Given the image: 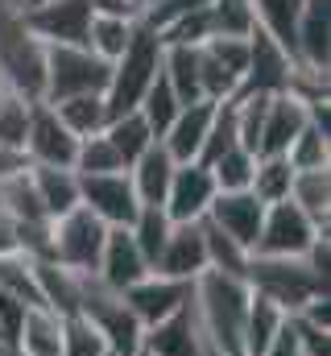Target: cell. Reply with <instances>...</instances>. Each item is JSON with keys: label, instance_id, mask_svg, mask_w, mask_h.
<instances>
[{"label": "cell", "instance_id": "obj_1", "mask_svg": "<svg viewBox=\"0 0 331 356\" xmlns=\"http://www.w3.org/2000/svg\"><path fill=\"white\" fill-rule=\"evenodd\" d=\"M248 302H252V290H248L245 277L203 269L191 282V311H195V319H199L216 356H245Z\"/></svg>", "mask_w": 331, "mask_h": 356}, {"label": "cell", "instance_id": "obj_2", "mask_svg": "<svg viewBox=\"0 0 331 356\" xmlns=\"http://www.w3.org/2000/svg\"><path fill=\"white\" fill-rule=\"evenodd\" d=\"M245 282L257 298L273 302L286 319L298 315L307 302L328 298V277H319L302 257H248Z\"/></svg>", "mask_w": 331, "mask_h": 356}, {"label": "cell", "instance_id": "obj_3", "mask_svg": "<svg viewBox=\"0 0 331 356\" xmlns=\"http://www.w3.org/2000/svg\"><path fill=\"white\" fill-rule=\"evenodd\" d=\"M0 83L29 104L46 95V46L29 33L21 13H0Z\"/></svg>", "mask_w": 331, "mask_h": 356}, {"label": "cell", "instance_id": "obj_4", "mask_svg": "<svg viewBox=\"0 0 331 356\" xmlns=\"http://www.w3.org/2000/svg\"><path fill=\"white\" fill-rule=\"evenodd\" d=\"M162 50L166 46H162V38H158L154 29H145V25L133 29L124 54L112 63L108 91H104L112 116H116V112H133V108L141 104V95L154 88V79L162 75Z\"/></svg>", "mask_w": 331, "mask_h": 356}, {"label": "cell", "instance_id": "obj_5", "mask_svg": "<svg viewBox=\"0 0 331 356\" xmlns=\"http://www.w3.org/2000/svg\"><path fill=\"white\" fill-rule=\"evenodd\" d=\"M112 63L91 54L87 46H46V104L71 95H104Z\"/></svg>", "mask_w": 331, "mask_h": 356}, {"label": "cell", "instance_id": "obj_6", "mask_svg": "<svg viewBox=\"0 0 331 356\" xmlns=\"http://www.w3.org/2000/svg\"><path fill=\"white\" fill-rule=\"evenodd\" d=\"M79 315H87L95 323V332L104 336L108 353L112 356H133L141 353V336L145 327L133 319V311L124 307V294L108 290L95 273L83 277V294H79Z\"/></svg>", "mask_w": 331, "mask_h": 356}, {"label": "cell", "instance_id": "obj_7", "mask_svg": "<svg viewBox=\"0 0 331 356\" xmlns=\"http://www.w3.org/2000/svg\"><path fill=\"white\" fill-rule=\"evenodd\" d=\"M104 241H108V228L87 207H75V211L50 220V261L71 273H95Z\"/></svg>", "mask_w": 331, "mask_h": 356}, {"label": "cell", "instance_id": "obj_8", "mask_svg": "<svg viewBox=\"0 0 331 356\" xmlns=\"http://www.w3.org/2000/svg\"><path fill=\"white\" fill-rule=\"evenodd\" d=\"M91 17H95L91 0H42L21 13V21L42 46H87Z\"/></svg>", "mask_w": 331, "mask_h": 356}, {"label": "cell", "instance_id": "obj_9", "mask_svg": "<svg viewBox=\"0 0 331 356\" xmlns=\"http://www.w3.org/2000/svg\"><path fill=\"white\" fill-rule=\"evenodd\" d=\"M319 232H328V228H315L290 199L269 203L261 232H257V245H252V257H307V249Z\"/></svg>", "mask_w": 331, "mask_h": 356}, {"label": "cell", "instance_id": "obj_10", "mask_svg": "<svg viewBox=\"0 0 331 356\" xmlns=\"http://www.w3.org/2000/svg\"><path fill=\"white\" fill-rule=\"evenodd\" d=\"M75 154H79V137L54 116V108L42 99L29 112V133H25V162L29 166H58V170H75Z\"/></svg>", "mask_w": 331, "mask_h": 356}, {"label": "cell", "instance_id": "obj_11", "mask_svg": "<svg viewBox=\"0 0 331 356\" xmlns=\"http://www.w3.org/2000/svg\"><path fill=\"white\" fill-rule=\"evenodd\" d=\"M79 207H87L104 228H129L141 211V199L124 175H91L79 178Z\"/></svg>", "mask_w": 331, "mask_h": 356}, {"label": "cell", "instance_id": "obj_12", "mask_svg": "<svg viewBox=\"0 0 331 356\" xmlns=\"http://www.w3.org/2000/svg\"><path fill=\"white\" fill-rule=\"evenodd\" d=\"M294 71H298V63L265 29L248 33V71H245L241 95H282V91L290 88Z\"/></svg>", "mask_w": 331, "mask_h": 356}, {"label": "cell", "instance_id": "obj_13", "mask_svg": "<svg viewBox=\"0 0 331 356\" xmlns=\"http://www.w3.org/2000/svg\"><path fill=\"white\" fill-rule=\"evenodd\" d=\"M216 178L203 162H186V166H174L170 178V191H166L162 211L170 216V224H199L216 199Z\"/></svg>", "mask_w": 331, "mask_h": 356}, {"label": "cell", "instance_id": "obj_14", "mask_svg": "<svg viewBox=\"0 0 331 356\" xmlns=\"http://www.w3.org/2000/svg\"><path fill=\"white\" fill-rule=\"evenodd\" d=\"M186 298H191V282L162 277V273H154V269H150L137 286L124 290V307L133 311V319H137L141 327H154V323L170 319L174 311L186 307Z\"/></svg>", "mask_w": 331, "mask_h": 356}, {"label": "cell", "instance_id": "obj_15", "mask_svg": "<svg viewBox=\"0 0 331 356\" xmlns=\"http://www.w3.org/2000/svg\"><path fill=\"white\" fill-rule=\"evenodd\" d=\"M141 353L145 356H216L211 344H207V336H203V327H199V319H195V311H191V298L170 319L145 327Z\"/></svg>", "mask_w": 331, "mask_h": 356}, {"label": "cell", "instance_id": "obj_16", "mask_svg": "<svg viewBox=\"0 0 331 356\" xmlns=\"http://www.w3.org/2000/svg\"><path fill=\"white\" fill-rule=\"evenodd\" d=\"M203 220H211L224 236H232L241 249L252 253L257 232H261V220H265V203H261L252 191H220V195L211 199V207H207Z\"/></svg>", "mask_w": 331, "mask_h": 356}, {"label": "cell", "instance_id": "obj_17", "mask_svg": "<svg viewBox=\"0 0 331 356\" xmlns=\"http://www.w3.org/2000/svg\"><path fill=\"white\" fill-rule=\"evenodd\" d=\"M294 63L307 71H331V0H302L294 25Z\"/></svg>", "mask_w": 331, "mask_h": 356}, {"label": "cell", "instance_id": "obj_18", "mask_svg": "<svg viewBox=\"0 0 331 356\" xmlns=\"http://www.w3.org/2000/svg\"><path fill=\"white\" fill-rule=\"evenodd\" d=\"M307 120H311V116H307V104H302V99H294L290 91L269 95L257 158H286V149H290V145H294V137L307 129Z\"/></svg>", "mask_w": 331, "mask_h": 356}, {"label": "cell", "instance_id": "obj_19", "mask_svg": "<svg viewBox=\"0 0 331 356\" xmlns=\"http://www.w3.org/2000/svg\"><path fill=\"white\" fill-rule=\"evenodd\" d=\"M145 273H150V261H145V257H141V249L133 245L129 228H108V241H104V253H99L95 277H99L108 290L124 294V290H129V286H137Z\"/></svg>", "mask_w": 331, "mask_h": 356}, {"label": "cell", "instance_id": "obj_20", "mask_svg": "<svg viewBox=\"0 0 331 356\" xmlns=\"http://www.w3.org/2000/svg\"><path fill=\"white\" fill-rule=\"evenodd\" d=\"M211 116H216V104L211 99H199V104H182L178 116L170 120V129L162 133V149L178 162H199L203 154V141H207V129H211Z\"/></svg>", "mask_w": 331, "mask_h": 356}, {"label": "cell", "instance_id": "obj_21", "mask_svg": "<svg viewBox=\"0 0 331 356\" xmlns=\"http://www.w3.org/2000/svg\"><path fill=\"white\" fill-rule=\"evenodd\" d=\"M203 269H207V253H203L199 224H174L162 245V253H158V261H154V273L178 277V282H195Z\"/></svg>", "mask_w": 331, "mask_h": 356}, {"label": "cell", "instance_id": "obj_22", "mask_svg": "<svg viewBox=\"0 0 331 356\" xmlns=\"http://www.w3.org/2000/svg\"><path fill=\"white\" fill-rule=\"evenodd\" d=\"M58 353H63V315H54L50 307H25L13 356H58Z\"/></svg>", "mask_w": 331, "mask_h": 356}, {"label": "cell", "instance_id": "obj_23", "mask_svg": "<svg viewBox=\"0 0 331 356\" xmlns=\"http://www.w3.org/2000/svg\"><path fill=\"white\" fill-rule=\"evenodd\" d=\"M174 166H178V162L162 149V141H158V145H150V149L129 166V182H133V191H137L141 207H162V203H166V191H170Z\"/></svg>", "mask_w": 331, "mask_h": 356}, {"label": "cell", "instance_id": "obj_24", "mask_svg": "<svg viewBox=\"0 0 331 356\" xmlns=\"http://www.w3.org/2000/svg\"><path fill=\"white\" fill-rule=\"evenodd\" d=\"M33 277H38L42 307H50L54 315H75L83 294V277H91V273H71V269L54 266V261H33Z\"/></svg>", "mask_w": 331, "mask_h": 356}, {"label": "cell", "instance_id": "obj_25", "mask_svg": "<svg viewBox=\"0 0 331 356\" xmlns=\"http://www.w3.org/2000/svg\"><path fill=\"white\" fill-rule=\"evenodd\" d=\"M29 182L38 191V203L50 220L67 216L79 207V175L75 170H58V166H29Z\"/></svg>", "mask_w": 331, "mask_h": 356}, {"label": "cell", "instance_id": "obj_26", "mask_svg": "<svg viewBox=\"0 0 331 356\" xmlns=\"http://www.w3.org/2000/svg\"><path fill=\"white\" fill-rule=\"evenodd\" d=\"M290 203L315 228H331V170H294Z\"/></svg>", "mask_w": 331, "mask_h": 356}, {"label": "cell", "instance_id": "obj_27", "mask_svg": "<svg viewBox=\"0 0 331 356\" xmlns=\"http://www.w3.org/2000/svg\"><path fill=\"white\" fill-rule=\"evenodd\" d=\"M162 75L170 83V91L178 95V104H199L203 99V88H199V46H166Z\"/></svg>", "mask_w": 331, "mask_h": 356}, {"label": "cell", "instance_id": "obj_28", "mask_svg": "<svg viewBox=\"0 0 331 356\" xmlns=\"http://www.w3.org/2000/svg\"><path fill=\"white\" fill-rule=\"evenodd\" d=\"M54 108V116L75 133V137H99L104 129H108V120H112V108H108V99L104 95H71V99H58V104H50Z\"/></svg>", "mask_w": 331, "mask_h": 356}, {"label": "cell", "instance_id": "obj_29", "mask_svg": "<svg viewBox=\"0 0 331 356\" xmlns=\"http://www.w3.org/2000/svg\"><path fill=\"white\" fill-rule=\"evenodd\" d=\"M104 137H108V145L120 154V162L124 166H133L150 145H158V137H154V129L145 124V116L133 108V112H116L112 120H108V129H104Z\"/></svg>", "mask_w": 331, "mask_h": 356}, {"label": "cell", "instance_id": "obj_30", "mask_svg": "<svg viewBox=\"0 0 331 356\" xmlns=\"http://www.w3.org/2000/svg\"><path fill=\"white\" fill-rule=\"evenodd\" d=\"M199 232H203V253H207V269L216 273H232V277H245L248 269V249H241L232 236H224L211 220H199Z\"/></svg>", "mask_w": 331, "mask_h": 356}, {"label": "cell", "instance_id": "obj_31", "mask_svg": "<svg viewBox=\"0 0 331 356\" xmlns=\"http://www.w3.org/2000/svg\"><path fill=\"white\" fill-rule=\"evenodd\" d=\"M133 21H124V17H108V13H95L91 17V29H87V50L91 54H99L104 63H116L120 54H124V46H129V38H133Z\"/></svg>", "mask_w": 331, "mask_h": 356}, {"label": "cell", "instance_id": "obj_32", "mask_svg": "<svg viewBox=\"0 0 331 356\" xmlns=\"http://www.w3.org/2000/svg\"><path fill=\"white\" fill-rule=\"evenodd\" d=\"M286 162L290 170H331V133L307 120V129L286 149Z\"/></svg>", "mask_w": 331, "mask_h": 356}, {"label": "cell", "instance_id": "obj_33", "mask_svg": "<svg viewBox=\"0 0 331 356\" xmlns=\"http://www.w3.org/2000/svg\"><path fill=\"white\" fill-rule=\"evenodd\" d=\"M0 207H4L17 224H50V216L42 211L38 191H33V182H29V170H21L17 178L0 182Z\"/></svg>", "mask_w": 331, "mask_h": 356}, {"label": "cell", "instance_id": "obj_34", "mask_svg": "<svg viewBox=\"0 0 331 356\" xmlns=\"http://www.w3.org/2000/svg\"><path fill=\"white\" fill-rule=\"evenodd\" d=\"M282 323H286V315L273 307V302H265V298H257L252 294V302H248V319H245V356H261L269 344H273V336L282 332Z\"/></svg>", "mask_w": 331, "mask_h": 356}, {"label": "cell", "instance_id": "obj_35", "mask_svg": "<svg viewBox=\"0 0 331 356\" xmlns=\"http://www.w3.org/2000/svg\"><path fill=\"white\" fill-rule=\"evenodd\" d=\"M290 182H294V170H290L286 158H257V170H252L248 191L269 207V203H286L290 199Z\"/></svg>", "mask_w": 331, "mask_h": 356}, {"label": "cell", "instance_id": "obj_36", "mask_svg": "<svg viewBox=\"0 0 331 356\" xmlns=\"http://www.w3.org/2000/svg\"><path fill=\"white\" fill-rule=\"evenodd\" d=\"M170 228H174V224H170V216H166L162 207H141V211H137V220L129 224V236H133V245L141 249V257L150 261V269H154L158 253H162Z\"/></svg>", "mask_w": 331, "mask_h": 356}, {"label": "cell", "instance_id": "obj_37", "mask_svg": "<svg viewBox=\"0 0 331 356\" xmlns=\"http://www.w3.org/2000/svg\"><path fill=\"white\" fill-rule=\"evenodd\" d=\"M211 38H248L257 29L252 0H211Z\"/></svg>", "mask_w": 331, "mask_h": 356}, {"label": "cell", "instance_id": "obj_38", "mask_svg": "<svg viewBox=\"0 0 331 356\" xmlns=\"http://www.w3.org/2000/svg\"><path fill=\"white\" fill-rule=\"evenodd\" d=\"M0 290L21 298L25 307H42V294H38V277H33V261L25 253H8L0 257Z\"/></svg>", "mask_w": 331, "mask_h": 356}, {"label": "cell", "instance_id": "obj_39", "mask_svg": "<svg viewBox=\"0 0 331 356\" xmlns=\"http://www.w3.org/2000/svg\"><path fill=\"white\" fill-rule=\"evenodd\" d=\"M129 166L120 162V154L108 145V137H83L79 141V154H75V175L91 178V175H124Z\"/></svg>", "mask_w": 331, "mask_h": 356}, {"label": "cell", "instance_id": "obj_40", "mask_svg": "<svg viewBox=\"0 0 331 356\" xmlns=\"http://www.w3.org/2000/svg\"><path fill=\"white\" fill-rule=\"evenodd\" d=\"M58 356H112L104 336L95 332V323L87 315H63V353Z\"/></svg>", "mask_w": 331, "mask_h": 356}, {"label": "cell", "instance_id": "obj_41", "mask_svg": "<svg viewBox=\"0 0 331 356\" xmlns=\"http://www.w3.org/2000/svg\"><path fill=\"white\" fill-rule=\"evenodd\" d=\"M178 108H182V104H178V95L170 91L166 75H158V79H154V88L145 91V95H141V104H137V112L145 116V124L154 129V137H158V141H162V133L170 129V120L178 116Z\"/></svg>", "mask_w": 331, "mask_h": 356}, {"label": "cell", "instance_id": "obj_42", "mask_svg": "<svg viewBox=\"0 0 331 356\" xmlns=\"http://www.w3.org/2000/svg\"><path fill=\"white\" fill-rule=\"evenodd\" d=\"M211 178H216V191H248V182H252V170H257V154H248V149H228L224 158H216L211 166Z\"/></svg>", "mask_w": 331, "mask_h": 356}, {"label": "cell", "instance_id": "obj_43", "mask_svg": "<svg viewBox=\"0 0 331 356\" xmlns=\"http://www.w3.org/2000/svg\"><path fill=\"white\" fill-rule=\"evenodd\" d=\"M228 149H236V116H232V99L216 104V116H211V129H207V141H203L199 162L211 166V162L224 158Z\"/></svg>", "mask_w": 331, "mask_h": 356}, {"label": "cell", "instance_id": "obj_44", "mask_svg": "<svg viewBox=\"0 0 331 356\" xmlns=\"http://www.w3.org/2000/svg\"><path fill=\"white\" fill-rule=\"evenodd\" d=\"M29 112H33V104L29 99H21V95H4V104H0V145H8V149H21L25 154V133H29Z\"/></svg>", "mask_w": 331, "mask_h": 356}, {"label": "cell", "instance_id": "obj_45", "mask_svg": "<svg viewBox=\"0 0 331 356\" xmlns=\"http://www.w3.org/2000/svg\"><path fill=\"white\" fill-rule=\"evenodd\" d=\"M286 323H290V332H294L302 356H331V327H319V323H311L302 315H290Z\"/></svg>", "mask_w": 331, "mask_h": 356}, {"label": "cell", "instance_id": "obj_46", "mask_svg": "<svg viewBox=\"0 0 331 356\" xmlns=\"http://www.w3.org/2000/svg\"><path fill=\"white\" fill-rule=\"evenodd\" d=\"M261 356H302L298 340H294V332H290V323H282V332L273 336V344H269Z\"/></svg>", "mask_w": 331, "mask_h": 356}, {"label": "cell", "instance_id": "obj_47", "mask_svg": "<svg viewBox=\"0 0 331 356\" xmlns=\"http://www.w3.org/2000/svg\"><path fill=\"white\" fill-rule=\"evenodd\" d=\"M21 170H29V162H25V154H21V149H8V145H0V182H8V178H17Z\"/></svg>", "mask_w": 331, "mask_h": 356}, {"label": "cell", "instance_id": "obj_48", "mask_svg": "<svg viewBox=\"0 0 331 356\" xmlns=\"http://www.w3.org/2000/svg\"><path fill=\"white\" fill-rule=\"evenodd\" d=\"M8 253H21V241H17V220L0 207V257Z\"/></svg>", "mask_w": 331, "mask_h": 356}, {"label": "cell", "instance_id": "obj_49", "mask_svg": "<svg viewBox=\"0 0 331 356\" xmlns=\"http://www.w3.org/2000/svg\"><path fill=\"white\" fill-rule=\"evenodd\" d=\"M29 0H0V13H25Z\"/></svg>", "mask_w": 331, "mask_h": 356}, {"label": "cell", "instance_id": "obj_50", "mask_svg": "<svg viewBox=\"0 0 331 356\" xmlns=\"http://www.w3.org/2000/svg\"><path fill=\"white\" fill-rule=\"evenodd\" d=\"M4 95H8V88H4V83H0V104H4Z\"/></svg>", "mask_w": 331, "mask_h": 356}, {"label": "cell", "instance_id": "obj_51", "mask_svg": "<svg viewBox=\"0 0 331 356\" xmlns=\"http://www.w3.org/2000/svg\"><path fill=\"white\" fill-rule=\"evenodd\" d=\"M0 356H13V353H8V348H4V344H0Z\"/></svg>", "mask_w": 331, "mask_h": 356}, {"label": "cell", "instance_id": "obj_52", "mask_svg": "<svg viewBox=\"0 0 331 356\" xmlns=\"http://www.w3.org/2000/svg\"><path fill=\"white\" fill-rule=\"evenodd\" d=\"M33 4H42V0H29V8H33Z\"/></svg>", "mask_w": 331, "mask_h": 356}, {"label": "cell", "instance_id": "obj_53", "mask_svg": "<svg viewBox=\"0 0 331 356\" xmlns=\"http://www.w3.org/2000/svg\"><path fill=\"white\" fill-rule=\"evenodd\" d=\"M133 356H145V353H133Z\"/></svg>", "mask_w": 331, "mask_h": 356}, {"label": "cell", "instance_id": "obj_54", "mask_svg": "<svg viewBox=\"0 0 331 356\" xmlns=\"http://www.w3.org/2000/svg\"><path fill=\"white\" fill-rule=\"evenodd\" d=\"M0 344H4V340H0Z\"/></svg>", "mask_w": 331, "mask_h": 356}]
</instances>
